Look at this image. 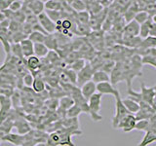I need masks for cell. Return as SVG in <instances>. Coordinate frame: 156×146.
I'll return each mask as SVG.
<instances>
[{"label":"cell","mask_w":156,"mask_h":146,"mask_svg":"<svg viewBox=\"0 0 156 146\" xmlns=\"http://www.w3.org/2000/svg\"><path fill=\"white\" fill-rule=\"evenodd\" d=\"M66 75L67 77V80H68V83L73 86L76 85L77 83V73L75 71H73L71 69H67L66 72Z\"/></svg>","instance_id":"ab89813d"},{"label":"cell","mask_w":156,"mask_h":146,"mask_svg":"<svg viewBox=\"0 0 156 146\" xmlns=\"http://www.w3.org/2000/svg\"><path fill=\"white\" fill-rule=\"evenodd\" d=\"M5 19H6V18H5V15H4V13L0 11V23L3 22Z\"/></svg>","instance_id":"f5cc1de1"},{"label":"cell","mask_w":156,"mask_h":146,"mask_svg":"<svg viewBox=\"0 0 156 146\" xmlns=\"http://www.w3.org/2000/svg\"><path fill=\"white\" fill-rule=\"evenodd\" d=\"M102 10L104 8L99 1H86V11L90 14L91 17L101 13Z\"/></svg>","instance_id":"e0dca14e"},{"label":"cell","mask_w":156,"mask_h":146,"mask_svg":"<svg viewBox=\"0 0 156 146\" xmlns=\"http://www.w3.org/2000/svg\"><path fill=\"white\" fill-rule=\"evenodd\" d=\"M45 82L41 78H34L33 84H32V89L33 91L37 92V94H40V92L45 91Z\"/></svg>","instance_id":"f1b7e54d"},{"label":"cell","mask_w":156,"mask_h":146,"mask_svg":"<svg viewBox=\"0 0 156 146\" xmlns=\"http://www.w3.org/2000/svg\"><path fill=\"white\" fill-rule=\"evenodd\" d=\"M37 19H38V23H40V26L46 31L47 34H54V32L56 31V23L49 19L45 11L39 15V16H37Z\"/></svg>","instance_id":"5b68a950"},{"label":"cell","mask_w":156,"mask_h":146,"mask_svg":"<svg viewBox=\"0 0 156 146\" xmlns=\"http://www.w3.org/2000/svg\"><path fill=\"white\" fill-rule=\"evenodd\" d=\"M71 9L76 13L86 11V1L83 0H73V1H68Z\"/></svg>","instance_id":"484cf974"},{"label":"cell","mask_w":156,"mask_h":146,"mask_svg":"<svg viewBox=\"0 0 156 146\" xmlns=\"http://www.w3.org/2000/svg\"><path fill=\"white\" fill-rule=\"evenodd\" d=\"M136 124V120L135 118V115L133 114H128L123 120H121V122L117 126V129H122V130L124 133H130L133 130H135V127Z\"/></svg>","instance_id":"ba28073f"},{"label":"cell","mask_w":156,"mask_h":146,"mask_svg":"<svg viewBox=\"0 0 156 146\" xmlns=\"http://www.w3.org/2000/svg\"><path fill=\"white\" fill-rule=\"evenodd\" d=\"M10 52L12 53L13 57L19 58V60H23L22 49H21V46H20V44H12Z\"/></svg>","instance_id":"d590c367"},{"label":"cell","mask_w":156,"mask_h":146,"mask_svg":"<svg viewBox=\"0 0 156 146\" xmlns=\"http://www.w3.org/2000/svg\"><path fill=\"white\" fill-rule=\"evenodd\" d=\"M97 92L101 95H112L114 96V97L120 96L119 91L114 86H112L110 82H104L98 84Z\"/></svg>","instance_id":"9c48e42d"},{"label":"cell","mask_w":156,"mask_h":146,"mask_svg":"<svg viewBox=\"0 0 156 146\" xmlns=\"http://www.w3.org/2000/svg\"><path fill=\"white\" fill-rule=\"evenodd\" d=\"M128 95H129V99H131L132 100L136 101V103H140V102L143 101V99H141V95L140 92H138L134 91L132 88H130V89H128Z\"/></svg>","instance_id":"f35d334b"},{"label":"cell","mask_w":156,"mask_h":146,"mask_svg":"<svg viewBox=\"0 0 156 146\" xmlns=\"http://www.w3.org/2000/svg\"><path fill=\"white\" fill-rule=\"evenodd\" d=\"M92 81L94 82L96 85H98V84H100V83L110 82V78L107 73L99 69L94 72V74H93V77H92Z\"/></svg>","instance_id":"ac0fdd59"},{"label":"cell","mask_w":156,"mask_h":146,"mask_svg":"<svg viewBox=\"0 0 156 146\" xmlns=\"http://www.w3.org/2000/svg\"><path fill=\"white\" fill-rule=\"evenodd\" d=\"M140 95L143 101H144L145 103L149 104L150 106L152 105V102L154 100V97L156 96V90L154 87L148 88L146 87L144 82H141L140 84Z\"/></svg>","instance_id":"8992f818"},{"label":"cell","mask_w":156,"mask_h":146,"mask_svg":"<svg viewBox=\"0 0 156 146\" xmlns=\"http://www.w3.org/2000/svg\"><path fill=\"white\" fill-rule=\"evenodd\" d=\"M95 70L93 69V67L91 66L90 63H86L85 66L77 73V87L80 88L85 84V83L92 81V77L94 74Z\"/></svg>","instance_id":"3957f363"},{"label":"cell","mask_w":156,"mask_h":146,"mask_svg":"<svg viewBox=\"0 0 156 146\" xmlns=\"http://www.w3.org/2000/svg\"><path fill=\"white\" fill-rule=\"evenodd\" d=\"M82 113L80 107L74 104L72 105L69 109H67L66 112V118H78V116Z\"/></svg>","instance_id":"4dcf8cb0"},{"label":"cell","mask_w":156,"mask_h":146,"mask_svg":"<svg viewBox=\"0 0 156 146\" xmlns=\"http://www.w3.org/2000/svg\"><path fill=\"white\" fill-rule=\"evenodd\" d=\"M152 48H156V38L148 36L141 40L140 47L136 49V50H135V54L136 52L145 51V50H147V49H152Z\"/></svg>","instance_id":"2e32d148"},{"label":"cell","mask_w":156,"mask_h":146,"mask_svg":"<svg viewBox=\"0 0 156 146\" xmlns=\"http://www.w3.org/2000/svg\"><path fill=\"white\" fill-rule=\"evenodd\" d=\"M33 45L34 44L29 40L28 38L24 39L21 43H20V46L22 49V53H23V58H27L31 56H34L33 53Z\"/></svg>","instance_id":"9a60e30c"},{"label":"cell","mask_w":156,"mask_h":146,"mask_svg":"<svg viewBox=\"0 0 156 146\" xmlns=\"http://www.w3.org/2000/svg\"><path fill=\"white\" fill-rule=\"evenodd\" d=\"M149 18L150 17L148 16V14L146 13V12H144V11H140V12L136 13V15L135 16L134 21L136 23H138L140 26V24H143L144 23H145L146 21H147Z\"/></svg>","instance_id":"e575fe53"},{"label":"cell","mask_w":156,"mask_h":146,"mask_svg":"<svg viewBox=\"0 0 156 146\" xmlns=\"http://www.w3.org/2000/svg\"><path fill=\"white\" fill-rule=\"evenodd\" d=\"M101 97L102 95L96 92L88 100V105H89L90 109L89 115L94 122H100L102 119L101 115H100V111L101 108Z\"/></svg>","instance_id":"6da1fadb"},{"label":"cell","mask_w":156,"mask_h":146,"mask_svg":"<svg viewBox=\"0 0 156 146\" xmlns=\"http://www.w3.org/2000/svg\"><path fill=\"white\" fill-rule=\"evenodd\" d=\"M115 99V114L113 118H112V127H113V129H117V126L121 122V120H123L127 115L130 114L128 110L125 108L123 102H122L121 96H116Z\"/></svg>","instance_id":"7a4b0ae2"},{"label":"cell","mask_w":156,"mask_h":146,"mask_svg":"<svg viewBox=\"0 0 156 146\" xmlns=\"http://www.w3.org/2000/svg\"><path fill=\"white\" fill-rule=\"evenodd\" d=\"M109 78H110V83L112 86H115L118 84V83L125 81L123 69H122V61H117L115 63V66L113 68V70L111 71Z\"/></svg>","instance_id":"52a82bcc"},{"label":"cell","mask_w":156,"mask_h":146,"mask_svg":"<svg viewBox=\"0 0 156 146\" xmlns=\"http://www.w3.org/2000/svg\"><path fill=\"white\" fill-rule=\"evenodd\" d=\"M148 126H149V120L138 121V122H136V124L135 130L146 131V130H147V129H148Z\"/></svg>","instance_id":"ee69618b"},{"label":"cell","mask_w":156,"mask_h":146,"mask_svg":"<svg viewBox=\"0 0 156 146\" xmlns=\"http://www.w3.org/2000/svg\"><path fill=\"white\" fill-rule=\"evenodd\" d=\"M40 58H38L35 56H31L27 58V66L30 71H36L40 67Z\"/></svg>","instance_id":"d4e9b609"},{"label":"cell","mask_w":156,"mask_h":146,"mask_svg":"<svg viewBox=\"0 0 156 146\" xmlns=\"http://www.w3.org/2000/svg\"><path fill=\"white\" fill-rule=\"evenodd\" d=\"M26 19H27L26 14H24V13L22 11V10H21V11L14 13V17H13V19H12V21L17 22V23H19L20 24H23V23H26Z\"/></svg>","instance_id":"60d3db41"},{"label":"cell","mask_w":156,"mask_h":146,"mask_svg":"<svg viewBox=\"0 0 156 146\" xmlns=\"http://www.w3.org/2000/svg\"><path fill=\"white\" fill-rule=\"evenodd\" d=\"M72 105H74V100L70 96H65L58 100V108L66 111L67 109H69Z\"/></svg>","instance_id":"603a6c76"},{"label":"cell","mask_w":156,"mask_h":146,"mask_svg":"<svg viewBox=\"0 0 156 146\" xmlns=\"http://www.w3.org/2000/svg\"><path fill=\"white\" fill-rule=\"evenodd\" d=\"M115 61H113V60H107V61H105L104 63H102V65H101V69L100 70H102V71H105V73H107V74H110L111 73V71L113 70V68H114V66H115Z\"/></svg>","instance_id":"836d02e7"},{"label":"cell","mask_w":156,"mask_h":146,"mask_svg":"<svg viewBox=\"0 0 156 146\" xmlns=\"http://www.w3.org/2000/svg\"><path fill=\"white\" fill-rule=\"evenodd\" d=\"M155 141H156V134L150 133V131H146L143 141L138 146H147L148 144L155 142Z\"/></svg>","instance_id":"1f68e13d"},{"label":"cell","mask_w":156,"mask_h":146,"mask_svg":"<svg viewBox=\"0 0 156 146\" xmlns=\"http://www.w3.org/2000/svg\"><path fill=\"white\" fill-rule=\"evenodd\" d=\"M35 146H46V142H38L35 144Z\"/></svg>","instance_id":"db71d44e"},{"label":"cell","mask_w":156,"mask_h":146,"mask_svg":"<svg viewBox=\"0 0 156 146\" xmlns=\"http://www.w3.org/2000/svg\"><path fill=\"white\" fill-rule=\"evenodd\" d=\"M33 53H34V56L37 57L38 58H40V57H47L49 50L43 43H36L33 45Z\"/></svg>","instance_id":"44dd1931"},{"label":"cell","mask_w":156,"mask_h":146,"mask_svg":"<svg viewBox=\"0 0 156 146\" xmlns=\"http://www.w3.org/2000/svg\"><path fill=\"white\" fill-rule=\"evenodd\" d=\"M21 28H22V24H20L19 23L15 22V21H10V24H9V27H8V30L13 33H16L18 31H21Z\"/></svg>","instance_id":"f6af8a7d"},{"label":"cell","mask_w":156,"mask_h":146,"mask_svg":"<svg viewBox=\"0 0 156 146\" xmlns=\"http://www.w3.org/2000/svg\"><path fill=\"white\" fill-rule=\"evenodd\" d=\"M139 33H140V24L138 23H136L135 21H132L124 26L122 41L128 40V39L132 37L139 36Z\"/></svg>","instance_id":"277c9868"},{"label":"cell","mask_w":156,"mask_h":146,"mask_svg":"<svg viewBox=\"0 0 156 146\" xmlns=\"http://www.w3.org/2000/svg\"><path fill=\"white\" fill-rule=\"evenodd\" d=\"M154 88H155V90H156V85H155V87H154Z\"/></svg>","instance_id":"9f6ffc18"},{"label":"cell","mask_w":156,"mask_h":146,"mask_svg":"<svg viewBox=\"0 0 156 146\" xmlns=\"http://www.w3.org/2000/svg\"><path fill=\"white\" fill-rule=\"evenodd\" d=\"M151 19H152V22L154 23H156V14H154L152 17H151Z\"/></svg>","instance_id":"11a10c76"},{"label":"cell","mask_w":156,"mask_h":146,"mask_svg":"<svg viewBox=\"0 0 156 146\" xmlns=\"http://www.w3.org/2000/svg\"><path fill=\"white\" fill-rule=\"evenodd\" d=\"M21 31L24 34V35H27L28 37V35L32 32V27L30 24H28L27 23H24L22 24V28H21Z\"/></svg>","instance_id":"c3c4849f"},{"label":"cell","mask_w":156,"mask_h":146,"mask_svg":"<svg viewBox=\"0 0 156 146\" xmlns=\"http://www.w3.org/2000/svg\"><path fill=\"white\" fill-rule=\"evenodd\" d=\"M44 6L48 11H62V1L58 0H47L44 2Z\"/></svg>","instance_id":"7402d4cb"},{"label":"cell","mask_w":156,"mask_h":146,"mask_svg":"<svg viewBox=\"0 0 156 146\" xmlns=\"http://www.w3.org/2000/svg\"><path fill=\"white\" fill-rule=\"evenodd\" d=\"M80 92L83 97L86 100H89L90 97L97 92V85L93 81H89L80 88Z\"/></svg>","instance_id":"8fae6325"},{"label":"cell","mask_w":156,"mask_h":146,"mask_svg":"<svg viewBox=\"0 0 156 146\" xmlns=\"http://www.w3.org/2000/svg\"><path fill=\"white\" fill-rule=\"evenodd\" d=\"M14 127L17 129V131L19 134L21 135H26L28 133H30V126L26 120L23 119H18L14 121Z\"/></svg>","instance_id":"4fadbf2b"},{"label":"cell","mask_w":156,"mask_h":146,"mask_svg":"<svg viewBox=\"0 0 156 146\" xmlns=\"http://www.w3.org/2000/svg\"><path fill=\"white\" fill-rule=\"evenodd\" d=\"M122 102H123V104L125 106V108L128 110V112L130 114H136V112L140 110V105L136 103V101L132 100L129 97H127V99H122Z\"/></svg>","instance_id":"d6986e66"},{"label":"cell","mask_w":156,"mask_h":146,"mask_svg":"<svg viewBox=\"0 0 156 146\" xmlns=\"http://www.w3.org/2000/svg\"><path fill=\"white\" fill-rule=\"evenodd\" d=\"M92 30L88 24H81L76 23V26L73 34H76L78 36H89Z\"/></svg>","instance_id":"cb8c5ba5"},{"label":"cell","mask_w":156,"mask_h":146,"mask_svg":"<svg viewBox=\"0 0 156 146\" xmlns=\"http://www.w3.org/2000/svg\"><path fill=\"white\" fill-rule=\"evenodd\" d=\"M140 12V10L138 8V5H136V1H132L130 6L128 7V9L126 10L124 15H123V19L124 21L128 23L132 21H134L135 16L136 15V13Z\"/></svg>","instance_id":"7c38bea8"},{"label":"cell","mask_w":156,"mask_h":146,"mask_svg":"<svg viewBox=\"0 0 156 146\" xmlns=\"http://www.w3.org/2000/svg\"><path fill=\"white\" fill-rule=\"evenodd\" d=\"M33 81H34V77L31 75V73L27 72V74H24L23 78V85L29 88V87H32L33 84Z\"/></svg>","instance_id":"bcb514c9"},{"label":"cell","mask_w":156,"mask_h":146,"mask_svg":"<svg viewBox=\"0 0 156 146\" xmlns=\"http://www.w3.org/2000/svg\"><path fill=\"white\" fill-rule=\"evenodd\" d=\"M63 126L66 127V129L79 130V122H78V118H66V121H63Z\"/></svg>","instance_id":"d6a6232c"},{"label":"cell","mask_w":156,"mask_h":146,"mask_svg":"<svg viewBox=\"0 0 156 146\" xmlns=\"http://www.w3.org/2000/svg\"><path fill=\"white\" fill-rule=\"evenodd\" d=\"M13 0H0V11H5L9 9Z\"/></svg>","instance_id":"681fc988"},{"label":"cell","mask_w":156,"mask_h":146,"mask_svg":"<svg viewBox=\"0 0 156 146\" xmlns=\"http://www.w3.org/2000/svg\"><path fill=\"white\" fill-rule=\"evenodd\" d=\"M85 64H86V62H85L84 58H79V60H77L74 62L71 63L69 69H71L73 71H75L76 73H78V72H79L82 69L83 67L85 66Z\"/></svg>","instance_id":"8d00e7d4"},{"label":"cell","mask_w":156,"mask_h":146,"mask_svg":"<svg viewBox=\"0 0 156 146\" xmlns=\"http://www.w3.org/2000/svg\"><path fill=\"white\" fill-rule=\"evenodd\" d=\"M151 23H152V19H151V18H149L145 23H144L143 24H140V33H139V36L141 39H144L146 37H148L149 26H150Z\"/></svg>","instance_id":"4316f807"},{"label":"cell","mask_w":156,"mask_h":146,"mask_svg":"<svg viewBox=\"0 0 156 146\" xmlns=\"http://www.w3.org/2000/svg\"><path fill=\"white\" fill-rule=\"evenodd\" d=\"M1 141H6V142H10L16 146H23L24 137L23 135H21L19 134H12L10 133L6 135H4L3 137L0 139Z\"/></svg>","instance_id":"5bb4252c"},{"label":"cell","mask_w":156,"mask_h":146,"mask_svg":"<svg viewBox=\"0 0 156 146\" xmlns=\"http://www.w3.org/2000/svg\"><path fill=\"white\" fill-rule=\"evenodd\" d=\"M9 24H10V21L7 19H5L3 22L0 23V28H5V29H8L9 27Z\"/></svg>","instance_id":"816d5d0a"},{"label":"cell","mask_w":156,"mask_h":146,"mask_svg":"<svg viewBox=\"0 0 156 146\" xmlns=\"http://www.w3.org/2000/svg\"><path fill=\"white\" fill-rule=\"evenodd\" d=\"M148 36L155 37V38H156V23H154L153 22L151 23L150 26H149V33H148Z\"/></svg>","instance_id":"f907efd6"},{"label":"cell","mask_w":156,"mask_h":146,"mask_svg":"<svg viewBox=\"0 0 156 146\" xmlns=\"http://www.w3.org/2000/svg\"><path fill=\"white\" fill-rule=\"evenodd\" d=\"M90 14L87 11H83L75 14V21L77 23H81V24H89L90 22Z\"/></svg>","instance_id":"83f0119b"},{"label":"cell","mask_w":156,"mask_h":146,"mask_svg":"<svg viewBox=\"0 0 156 146\" xmlns=\"http://www.w3.org/2000/svg\"><path fill=\"white\" fill-rule=\"evenodd\" d=\"M46 15L49 17V19H51L52 22L57 23L58 21L62 19V11H48V10H45Z\"/></svg>","instance_id":"74e56055"},{"label":"cell","mask_w":156,"mask_h":146,"mask_svg":"<svg viewBox=\"0 0 156 146\" xmlns=\"http://www.w3.org/2000/svg\"><path fill=\"white\" fill-rule=\"evenodd\" d=\"M44 45H45L49 51H57L58 49V45L57 42V39L55 37L54 34H48V35L45 36V40H44Z\"/></svg>","instance_id":"ffe728a7"},{"label":"cell","mask_w":156,"mask_h":146,"mask_svg":"<svg viewBox=\"0 0 156 146\" xmlns=\"http://www.w3.org/2000/svg\"><path fill=\"white\" fill-rule=\"evenodd\" d=\"M23 1H21V0H13L9 7V10H11L13 13L19 12V11H21V9L23 8Z\"/></svg>","instance_id":"7bdbcfd3"},{"label":"cell","mask_w":156,"mask_h":146,"mask_svg":"<svg viewBox=\"0 0 156 146\" xmlns=\"http://www.w3.org/2000/svg\"><path fill=\"white\" fill-rule=\"evenodd\" d=\"M141 61H143V64H149L156 68V57H141Z\"/></svg>","instance_id":"7dc6e473"},{"label":"cell","mask_w":156,"mask_h":146,"mask_svg":"<svg viewBox=\"0 0 156 146\" xmlns=\"http://www.w3.org/2000/svg\"><path fill=\"white\" fill-rule=\"evenodd\" d=\"M27 36L24 35V34L22 31H18L16 33L12 34V43L13 44H20L23 40L27 39Z\"/></svg>","instance_id":"b9f144b4"},{"label":"cell","mask_w":156,"mask_h":146,"mask_svg":"<svg viewBox=\"0 0 156 146\" xmlns=\"http://www.w3.org/2000/svg\"><path fill=\"white\" fill-rule=\"evenodd\" d=\"M45 34H43L41 32L38 31H32L30 34L28 35V39L30 40L33 44L36 43H44V40H45Z\"/></svg>","instance_id":"f546056e"},{"label":"cell","mask_w":156,"mask_h":146,"mask_svg":"<svg viewBox=\"0 0 156 146\" xmlns=\"http://www.w3.org/2000/svg\"><path fill=\"white\" fill-rule=\"evenodd\" d=\"M23 4L28 8L33 15L39 16L45 11V6H44V2L40 0H32V1H23Z\"/></svg>","instance_id":"30bf717a"}]
</instances>
